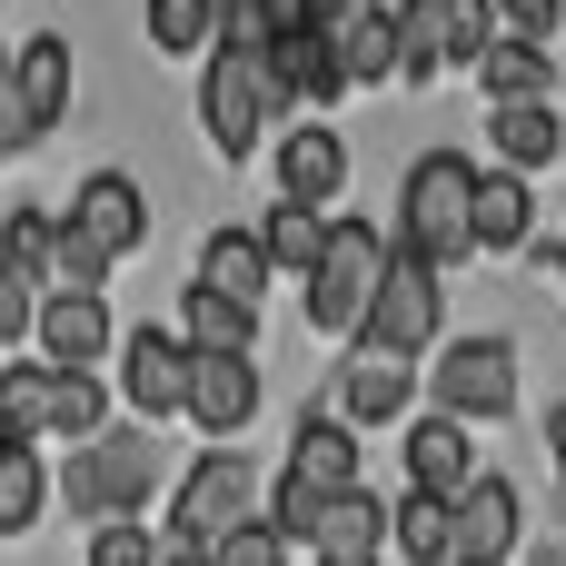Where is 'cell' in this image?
I'll return each mask as SVG.
<instances>
[{"mask_svg":"<svg viewBox=\"0 0 566 566\" xmlns=\"http://www.w3.org/2000/svg\"><path fill=\"white\" fill-rule=\"evenodd\" d=\"M388 259H398V229H378V219H338L328 229V259H318V279H308V328L318 338H358L368 328V308H378V289H388Z\"/></svg>","mask_w":566,"mask_h":566,"instance_id":"6da1fadb","label":"cell"},{"mask_svg":"<svg viewBox=\"0 0 566 566\" xmlns=\"http://www.w3.org/2000/svg\"><path fill=\"white\" fill-rule=\"evenodd\" d=\"M398 239L428 259V269H458L478 249V169L458 149H428L398 189Z\"/></svg>","mask_w":566,"mask_h":566,"instance_id":"7a4b0ae2","label":"cell"},{"mask_svg":"<svg viewBox=\"0 0 566 566\" xmlns=\"http://www.w3.org/2000/svg\"><path fill=\"white\" fill-rule=\"evenodd\" d=\"M149 488H159V438H149V428H109V438H90V448L70 458V478H60L70 517H99V527L139 517Z\"/></svg>","mask_w":566,"mask_h":566,"instance_id":"3957f363","label":"cell"},{"mask_svg":"<svg viewBox=\"0 0 566 566\" xmlns=\"http://www.w3.org/2000/svg\"><path fill=\"white\" fill-rule=\"evenodd\" d=\"M249 517H269V507H259V468H249L239 448H209V458L179 478V497H169V537H179V547H219V537H239Z\"/></svg>","mask_w":566,"mask_h":566,"instance_id":"277c9868","label":"cell"},{"mask_svg":"<svg viewBox=\"0 0 566 566\" xmlns=\"http://www.w3.org/2000/svg\"><path fill=\"white\" fill-rule=\"evenodd\" d=\"M269 109H279L269 60L209 50V70H199V129H209V149H219V159H249V149H259V129H269Z\"/></svg>","mask_w":566,"mask_h":566,"instance_id":"5b68a950","label":"cell"},{"mask_svg":"<svg viewBox=\"0 0 566 566\" xmlns=\"http://www.w3.org/2000/svg\"><path fill=\"white\" fill-rule=\"evenodd\" d=\"M438 318H448V298H438V269L398 239V259H388V289H378V308H368V328H358V348L368 358H408L418 368V348H438Z\"/></svg>","mask_w":566,"mask_h":566,"instance_id":"8992f818","label":"cell"},{"mask_svg":"<svg viewBox=\"0 0 566 566\" xmlns=\"http://www.w3.org/2000/svg\"><path fill=\"white\" fill-rule=\"evenodd\" d=\"M428 398H438V418H458V428L507 418V408H517V348H507V338H458V348H438Z\"/></svg>","mask_w":566,"mask_h":566,"instance_id":"52a82bcc","label":"cell"},{"mask_svg":"<svg viewBox=\"0 0 566 566\" xmlns=\"http://www.w3.org/2000/svg\"><path fill=\"white\" fill-rule=\"evenodd\" d=\"M189 388H199V348H189L179 328H139V338H119V398L139 408V428L189 418Z\"/></svg>","mask_w":566,"mask_h":566,"instance_id":"ba28073f","label":"cell"},{"mask_svg":"<svg viewBox=\"0 0 566 566\" xmlns=\"http://www.w3.org/2000/svg\"><path fill=\"white\" fill-rule=\"evenodd\" d=\"M269 80H279V99H308V109H328V99L348 90L338 20H318V10H289V30H279V50H269Z\"/></svg>","mask_w":566,"mask_h":566,"instance_id":"9c48e42d","label":"cell"},{"mask_svg":"<svg viewBox=\"0 0 566 566\" xmlns=\"http://www.w3.org/2000/svg\"><path fill=\"white\" fill-rule=\"evenodd\" d=\"M189 418H199L219 448H239V438H249V418H259V368H249L239 348H199V388H189Z\"/></svg>","mask_w":566,"mask_h":566,"instance_id":"30bf717a","label":"cell"},{"mask_svg":"<svg viewBox=\"0 0 566 566\" xmlns=\"http://www.w3.org/2000/svg\"><path fill=\"white\" fill-rule=\"evenodd\" d=\"M70 229H80L90 249H109V259H129V249L149 239V199H139V179H119V169H99V179H80V199H70Z\"/></svg>","mask_w":566,"mask_h":566,"instance_id":"8fae6325","label":"cell"},{"mask_svg":"<svg viewBox=\"0 0 566 566\" xmlns=\"http://www.w3.org/2000/svg\"><path fill=\"white\" fill-rule=\"evenodd\" d=\"M348 189V139L328 129V119H298L289 139H279V199H308V209H328Z\"/></svg>","mask_w":566,"mask_h":566,"instance_id":"7c38bea8","label":"cell"},{"mask_svg":"<svg viewBox=\"0 0 566 566\" xmlns=\"http://www.w3.org/2000/svg\"><path fill=\"white\" fill-rule=\"evenodd\" d=\"M418 388H428V378H418L408 358H368V348H358V358L338 368V418H348V428H388V418H408Z\"/></svg>","mask_w":566,"mask_h":566,"instance_id":"4fadbf2b","label":"cell"},{"mask_svg":"<svg viewBox=\"0 0 566 566\" xmlns=\"http://www.w3.org/2000/svg\"><path fill=\"white\" fill-rule=\"evenodd\" d=\"M60 388H70V368H50V358H10V368H0V438H20V448L60 438Z\"/></svg>","mask_w":566,"mask_h":566,"instance_id":"5bb4252c","label":"cell"},{"mask_svg":"<svg viewBox=\"0 0 566 566\" xmlns=\"http://www.w3.org/2000/svg\"><path fill=\"white\" fill-rule=\"evenodd\" d=\"M308 10V0H298ZM318 20H338V60H348V90H368V80H408V60H398V10L388 0H358V10H318Z\"/></svg>","mask_w":566,"mask_h":566,"instance_id":"9a60e30c","label":"cell"},{"mask_svg":"<svg viewBox=\"0 0 566 566\" xmlns=\"http://www.w3.org/2000/svg\"><path fill=\"white\" fill-rule=\"evenodd\" d=\"M507 557H517V488L478 478L458 497V566H507Z\"/></svg>","mask_w":566,"mask_h":566,"instance_id":"2e32d148","label":"cell"},{"mask_svg":"<svg viewBox=\"0 0 566 566\" xmlns=\"http://www.w3.org/2000/svg\"><path fill=\"white\" fill-rule=\"evenodd\" d=\"M269 279H279V269H269V239H259V229H239V219H229V229H209V239H199V289H219V298L259 308V289H269Z\"/></svg>","mask_w":566,"mask_h":566,"instance_id":"e0dca14e","label":"cell"},{"mask_svg":"<svg viewBox=\"0 0 566 566\" xmlns=\"http://www.w3.org/2000/svg\"><path fill=\"white\" fill-rule=\"evenodd\" d=\"M408 488H418V497H448V507L478 488V468H468V428H458V418H418V428H408Z\"/></svg>","mask_w":566,"mask_h":566,"instance_id":"ac0fdd59","label":"cell"},{"mask_svg":"<svg viewBox=\"0 0 566 566\" xmlns=\"http://www.w3.org/2000/svg\"><path fill=\"white\" fill-rule=\"evenodd\" d=\"M378 547H388V507L368 488H348V497H328V527H318L308 566H378Z\"/></svg>","mask_w":566,"mask_h":566,"instance_id":"d6986e66","label":"cell"},{"mask_svg":"<svg viewBox=\"0 0 566 566\" xmlns=\"http://www.w3.org/2000/svg\"><path fill=\"white\" fill-rule=\"evenodd\" d=\"M328 229H338V219H318L308 199H279V209L259 219V239H269V269H279V279H318V259H328Z\"/></svg>","mask_w":566,"mask_h":566,"instance_id":"ffe728a7","label":"cell"},{"mask_svg":"<svg viewBox=\"0 0 566 566\" xmlns=\"http://www.w3.org/2000/svg\"><path fill=\"white\" fill-rule=\"evenodd\" d=\"M388 547H398L408 566H458V507L408 488V497H398V517H388Z\"/></svg>","mask_w":566,"mask_h":566,"instance_id":"44dd1931","label":"cell"},{"mask_svg":"<svg viewBox=\"0 0 566 566\" xmlns=\"http://www.w3.org/2000/svg\"><path fill=\"white\" fill-rule=\"evenodd\" d=\"M99 348H109V308L99 298H50L40 308V358L50 368H90Z\"/></svg>","mask_w":566,"mask_h":566,"instance_id":"7402d4cb","label":"cell"},{"mask_svg":"<svg viewBox=\"0 0 566 566\" xmlns=\"http://www.w3.org/2000/svg\"><path fill=\"white\" fill-rule=\"evenodd\" d=\"M289 468H298L308 488L348 497V488H358V448H348V418H298V438H289Z\"/></svg>","mask_w":566,"mask_h":566,"instance_id":"603a6c76","label":"cell"},{"mask_svg":"<svg viewBox=\"0 0 566 566\" xmlns=\"http://www.w3.org/2000/svg\"><path fill=\"white\" fill-rule=\"evenodd\" d=\"M20 60V99H30V129H60V109H70V40L60 30H40L30 50H10Z\"/></svg>","mask_w":566,"mask_h":566,"instance_id":"cb8c5ba5","label":"cell"},{"mask_svg":"<svg viewBox=\"0 0 566 566\" xmlns=\"http://www.w3.org/2000/svg\"><path fill=\"white\" fill-rule=\"evenodd\" d=\"M537 229V189L517 169H478V249H517Z\"/></svg>","mask_w":566,"mask_h":566,"instance_id":"d4e9b609","label":"cell"},{"mask_svg":"<svg viewBox=\"0 0 566 566\" xmlns=\"http://www.w3.org/2000/svg\"><path fill=\"white\" fill-rule=\"evenodd\" d=\"M488 139H497V159L527 179V169H557V109L547 99H527V109H488Z\"/></svg>","mask_w":566,"mask_h":566,"instance_id":"484cf974","label":"cell"},{"mask_svg":"<svg viewBox=\"0 0 566 566\" xmlns=\"http://www.w3.org/2000/svg\"><path fill=\"white\" fill-rule=\"evenodd\" d=\"M179 298H189V308H179V338H189V348H239V358H249L259 308H239V298H219V289H199V279H189Z\"/></svg>","mask_w":566,"mask_h":566,"instance_id":"4316f807","label":"cell"},{"mask_svg":"<svg viewBox=\"0 0 566 566\" xmlns=\"http://www.w3.org/2000/svg\"><path fill=\"white\" fill-rule=\"evenodd\" d=\"M547 70H557V60H547L537 40H497L478 80H488V99H497V109H527V99H547Z\"/></svg>","mask_w":566,"mask_h":566,"instance_id":"83f0119b","label":"cell"},{"mask_svg":"<svg viewBox=\"0 0 566 566\" xmlns=\"http://www.w3.org/2000/svg\"><path fill=\"white\" fill-rule=\"evenodd\" d=\"M507 40V20H497V0H438V50L458 60V70H488V50Z\"/></svg>","mask_w":566,"mask_h":566,"instance_id":"f1b7e54d","label":"cell"},{"mask_svg":"<svg viewBox=\"0 0 566 566\" xmlns=\"http://www.w3.org/2000/svg\"><path fill=\"white\" fill-rule=\"evenodd\" d=\"M149 50H169V60L219 50V0H149Z\"/></svg>","mask_w":566,"mask_h":566,"instance_id":"f546056e","label":"cell"},{"mask_svg":"<svg viewBox=\"0 0 566 566\" xmlns=\"http://www.w3.org/2000/svg\"><path fill=\"white\" fill-rule=\"evenodd\" d=\"M40 507H50V468H40L20 438H0V537H20Z\"/></svg>","mask_w":566,"mask_h":566,"instance_id":"4dcf8cb0","label":"cell"},{"mask_svg":"<svg viewBox=\"0 0 566 566\" xmlns=\"http://www.w3.org/2000/svg\"><path fill=\"white\" fill-rule=\"evenodd\" d=\"M269 527H279L289 547H318V527H328V488H308L298 468H279V488H269Z\"/></svg>","mask_w":566,"mask_h":566,"instance_id":"1f68e13d","label":"cell"},{"mask_svg":"<svg viewBox=\"0 0 566 566\" xmlns=\"http://www.w3.org/2000/svg\"><path fill=\"white\" fill-rule=\"evenodd\" d=\"M279 30H289V10H279V0H219V50L269 60V50H279Z\"/></svg>","mask_w":566,"mask_h":566,"instance_id":"d6a6232c","label":"cell"},{"mask_svg":"<svg viewBox=\"0 0 566 566\" xmlns=\"http://www.w3.org/2000/svg\"><path fill=\"white\" fill-rule=\"evenodd\" d=\"M50 249H60V219H50V209H10V229H0V259H10V269H30V279L50 289Z\"/></svg>","mask_w":566,"mask_h":566,"instance_id":"836d02e7","label":"cell"},{"mask_svg":"<svg viewBox=\"0 0 566 566\" xmlns=\"http://www.w3.org/2000/svg\"><path fill=\"white\" fill-rule=\"evenodd\" d=\"M40 308H50V289L0 259V348H10V338H40Z\"/></svg>","mask_w":566,"mask_h":566,"instance_id":"e575fe53","label":"cell"},{"mask_svg":"<svg viewBox=\"0 0 566 566\" xmlns=\"http://www.w3.org/2000/svg\"><path fill=\"white\" fill-rule=\"evenodd\" d=\"M398 60H408V80H428L448 50H438V0H398Z\"/></svg>","mask_w":566,"mask_h":566,"instance_id":"d590c367","label":"cell"},{"mask_svg":"<svg viewBox=\"0 0 566 566\" xmlns=\"http://www.w3.org/2000/svg\"><path fill=\"white\" fill-rule=\"evenodd\" d=\"M159 547H169V537H149L139 517H119V527L90 537V566H159Z\"/></svg>","mask_w":566,"mask_h":566,"instance_id":"8d00e7d4","label":"cell"},{"mask_svg":"<svg viewBox=\"0 0 566 566\" xmlns=\"http://www.w3.org/2000/svg\"><path fill=\"white\" fill-rule=\"evenodd\" d=\"M219 566H289V537H279L269 517H249L239 537H219Z\"/></svg>","mask_w":566,"mask_h":566,"instance_id":"74e56055","label":"cell"},{"mask_svg":"<svg viewBox=\"0 0 566 566\" xmlns=\"http://www.w3.org/2000/svg\"><path fill=\"white\" fill-rule=\"evenodd\" d=\"M40 129H30V99H20V60H0V159L10 149H30Z\"/></svg>","mask_w":566,"mask_h":566,"instance_id":"f35d334b","label":"cell"},{"mask_svg":"<svg viewBox=\"0 0 566 566\" xmlns=\"http://www.w3.org/2000/svg\"><path fill=\"white\" fill-rule=\"evenodd\" d=\"M557 10H566V0H497V20H507V40H537V50L557 40Z\"/></svg>","mask_w":566,"mask_h":566,"instance_id":"ab89813d","label":"cell"},{"mask_svg":"<svg viewBox=\"0 0 566 566\" xmlns=\"http://www.w3.org/2000/svg\"><path fill=\"white\" fill-rule=\"evenodd\" d=\"M159 566H219V547H179V537H169V547H159Z\"/></svg>","mask_w":566,"mask_h":566,"instance_id":"60d3db41","label":"cell"},{"mask_svg":"<svg viewBox=\"0 0 566 566\" xmlns=\"http://www.w3.org/2000/svg\"><path fill=\"white\" fill-rule=\"evenodd\" d=\"M547 448H557V478H566V408H547Z\"/></svg>","mask_w":566,"mask_h":566,"instance_id":"b9f144b4","label":"cell"},{"mask_svg":"<svg viewBox=\"0 0 566 566\" xmlns=\"http://www.w3.org/2000/svg\"><path fill=\"white\" fill-rule=\"evenodd\" d=\"M557 269H566V239H557Z\"/></svg>","mask_w":566,"mask_h":566,"instance_id":"7bdbcfd3","label":"cell"},{"mask_svg":"<svg viewBox=\"0 0 566 566\" xmlns=\"http://www.w3.org/2000/svg\"><path fill=\"white\" fill-rule=\"evenodd\" d=\"M0 368H10V358H0Z\"/></svg>","mask_w":566,"mask_h":566,"instance_id":"ee69618b","label":"cell"}]
</instances>
